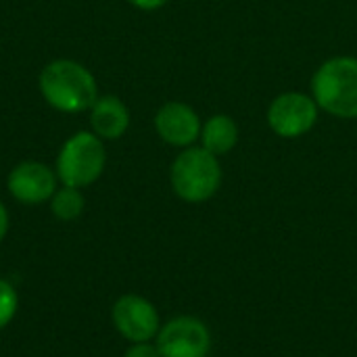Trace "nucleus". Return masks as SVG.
<instances>
[{
    "label": "nucleus",
    "instance_id": "nucleus-11",
    "mask_svg": "<svg viewBox=\"0 0 357 357\" xmlns=\"http://www.w3.org/2000/svg\"><path fill=\"white\" fill-rule=\"evenodd\" d=\"M238 138H241L238 123L230 115L215 113L203 123L199 140L205 151H209L215 157H222L234 151V146L238 144Z\"/></svg>",
    "mask_w": 357,
    "mask_h": 357
},
{
    "label": "nucleus",
    "instance_id": "nucleus-1",
    "mask_svg": "<svg viewBox=\"0 0 357 357\" xmlns=\"http://www.w3.org/2000/svg\"><path fill=\"white\" fill-rule=\"evenodd\" d=\"M38 86L48 107L61 113L90 111L98 98V84L92 71L73 59H56L44 65Z\"/></svg>",
    "mask_w": 357,
    "mask_h": 357
},
{
    "label": "nucleus",
    "instance_id": "nucleus-8",
    "mask_svg": "<svg viewBox=\"0 0 357 357\" xmlns=\"http://www.w3.org/2000/svg\"><path fill=\"white\" fill-rule=\"evenodd\" d=\"M56 172L40 161H21L6 178L10 197L23 205H42L56 192Z\"/></svg>",
    "mask_w": 357,
    "mask_h": 357
},
{
    "label": "nucleus",
    "instance_id": "nucleus-12",
    "mask_svg": "<svg viewBox=\"0 0 357 357\" xmlns=\"http://www.w3.org/2000/svg\"><path fill=\"white\" fill-rule=\"evenodd\" d=\"M84 205H86V201H84L82 188H73V186L59 188L50 199V211L61 222L77 220L84 211Z\"/></svg>",
    "mask_w": 357,
    "mask_h": 357
},
{
    "label": "nucleus",
    "instance_id": "nucleus-13",
    "mask_svg": "<svg viewBox=\"0 0 357 357\" xmlns=\"http://www.w3.org/2000/svg\"><path fill=\"white\" fill-rule=\"evenodd\" d=\"M17 305H19V297L15 287L8 280L0 278V331L10 324V320L17 314Z\"/></svg>",
    "mask_w": 357,
    "mask_h": 357
},
{
    "label": "nucleus",
    "instance_id": "nucleus-14",
    "mask_svg": "<svg viewBox=\"0 0 357 357\" xmlns=\"http://www.w3.org/2000/svg\"><path fill=\"white\" fill-rule=\"evenodd\" d=\"M123 357H161L159 356V349L157 345H151V343H134Z\"/></svg>",
    "mask_w": 357,
    "mask_h": 357
},
{
    "label": "nucleus",
    "instance_id": "nucleus-7",
    "mask_svg": "<svg viewBox=\"0 0 357 357\" xmlns=\"http://www.w3.org/2000/svg\"><path fill=\"white\" fill-rule=\"evenodd\" d=\"M117 333L130 343H149L161 328L155 305L140 295H123L115 301L111 312Z\"/></svg>",
    "mask_w": 357,
    "mask_h": 357
},
{
    "label": "nucleus",
    "instance_id": "nucleus-4",
    "mask_svg": "<svg viewBox=\"0 0 357 357\" xmlns=\"http://www.w3.org/2000/svg\"><path fill=\"white\" fill-rule=\"evenodd\" d=\"M105 165V140L94 132H75L63 142L56 155V178L63 186L86 188L102 176Z\"/></svg>",
    "mask_w": 357,
    "mask_h": 357
},
{
    "label": "nucleus",
    "instance_id": "nucleus-5",
    "mask_svg": "<svg viewBox=\"0 0 357 357\" xmlns=\"http://www.w3.org/2000/svg\"><path fill=\"white\" fill-rule=\"evenodd\" d=\"M318 113L320 107L314 100V96L293 90L278 94L270 102L266 119L276 136L293 140L312 132V128L318 121Z\"/></svg>",
    "mask_w": 357,
    "mask_h": 357
},
{
    "label": "nucleus",
    "instance_id": "nucleus-6",
    "mask_svg": "<svg viewBox=\"0 0 357 357\" xmlns=\"http://www.w3.org/2000/svg\"><path fill=\"white\" fill-rule=\"evenodd\" d=\"M155 345L161 357H207L211 335L199 318L180 316L159 328Z\"/></svg>",
    "mask_w": 357,
    "mask_h": 357
},
{
    "label": "nucleus",
    "instance_id": "nucleus-3",
    "mask_svg": "<svg viewBox=\"0 0 357 357\" xmlns=\"http://www.w3.org/2000/svg\"><path fill=\"white\" fill-rule=\"evenodd\" d=\"M169 182L182 201L205 203L220 190L222 184L220 157L211 155L203 146H188L174 159Z\"/></svg>",
    "mask_w": 357,
    "mask_h": 357
},
{
    "label": "nucleus",
    "instance_id": "nucleus-10",
    "mask_svg": "<svg viewBox=\"0 0 357 357\" xmlns=\"http://www.w3.org/2000/svg\"><path fill=\"white\" fill-rule=\"evenodd\" d=\"M130 109L113 94L98 96L90 109V128L100 140H119L130 128Z\"/></svg>",
    "mask_w": 357,
    "mask_h": 357
},
{
    "label": "nucleus",
    "instance_id": "nucleus-15",
    "mask_svg": "<svg viewBox=\"0 0 357 357\" xmlns=\"http://www.w3.org/2000/svg\"><path fill=\"white\" fill-rule=\"evenodd\" d=\"M132 6L140 8V10H157L161 8L167 0H128Z\"/></svg>",
    "mask_w": 357,
    "mask_h": 357
},
{
    "label": "nucleus",
    "instance_id": "nucleus-16",
    "mask_svg": "<svg viewBox=\"0 0 357 357\" xmlns=\"http://www.w3.org/2000/svg\"><path fill=\"white\" fill-rule=\"evenodd\" d=\"M6 232H8V211H6L4 203L0 201V243L4 241Z\"/></svg>",
    "mask_w": 357,
    "mask_h": 357
},
{
    "label": "nucleus",
    "instance_id": "nucleus-9",
    "mask_svg": "<svg viewBox=\"0 0 357 357\" xmlns=\"http://www.w3.org/2000/svg\"><path fill=\"white\" fill-rule=\"evenodd\" d=\"M201 128L203 123L199 113L182 100H169L161 105L155 115V130L159 138L172 146H192L201 138Z\"/></svg>",
    "mask_w": 357,
    "mask_h": 357
},
{
    "label": "nucleus",
    "instance_id": "nucleus-2",
    "mask_svg": "<svg viewBox=\"0 0 357 357\" xmlns=\"http://www.w3.org/2000/svg\"><path fill=\"white\" fill-rule=\"evenodd\" d=\"M312 96L320 111L339 119H357V56L324 61L312 77Z\"/></svg>",
    "mask_w": 357,
    "mask_h": 357
}]
</instances>
